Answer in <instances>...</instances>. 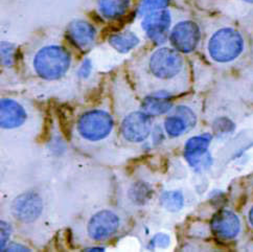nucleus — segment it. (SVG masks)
<instances>
[{"label": "nucleus", "instance_id": "obj_4", "mask_svg": "<svg viewBox=\"0 0 253 252\" xmlns=\"http://www.w3.org/2000/svg\"><path fill=\"white\" fill-rule=\"evenodd\" d=\"M184 66L183 59L170 48H160L150 58L149 68L151 74L159 80H171L179 76Z\"/></svg>", "mask_w": 253, "mask_h": 252}, {"label": "nucleus", "instance_id": "obj_20", "mask_svg": "<svg viewBox=\"0 0 253 252\" xmlns=\"http://www.w3.org/2000/svg\"><path fill=\"white\" fill-rule=\"evenodd\" d=\"M15 48L12 44L7 42L1 43V61L5 66H11L14 63Z\"/></svg>", "mask_w": 253, "mask_h": 252}, {"label": "nucleus", "instance_id": "obj_21", "mask_svg": "<svg viewBox=\"0 0 253 252\" xmlns=\"http://www.w3.org/2000/svg\"><path fill=\"white\" fill-rule=\"evenodd\" d=\"M170 243V239L168 235L165 233H159V235L155 236L150 242L148 248L150 250H154L156 248H167Z\"/></svg>", "mask_w": 253, "mask_h": 252}, {"label": "nucleus", "instance_id": "obj_16", "mask_svg": "<svg viewBox=\"0 0 253 252\" xmlns=\"http://www.w3.org/2000/svg\"><path fill=\"white\" fill-rule=\"evenodd\" d=\"M98 10L108 19H115L128 10L130 0H97Z\"/></svg>", "mask_w": 253, "mask_h": 252}, {"label": "nucleus", "instance_id": "obj_25", "mask_svg": "<svg viewBox=\"0 0 253 252\" xmlns=\"http://www.w3.org/2000/svg\"><path fill=\"white\" fill-rule=\"evenodd\" d=\"M249 220H250V223H251V225L253 226V209L250 210V212H249Z\"/></svg>", "mask_w": 253, "mask_h": 252}, {"label": "nucleus", "instance_id": "obj_2", "mask_svg": "<svg viewBox=\"0 0 253 252\" xmlns=\"http://www.w3.org/2000/svg\"><path fill=\"white\" fill-rule=\"evenodd\" d=\"M243 48L242 36L232 29H222L214 33L209 43L211 59L220 63H227L237 59Z\"/></svg>", "mask_w": 253, "mask_h": 252}, {"label": "nucleus", "instance_id": "obj_1", "mask_svg": "<svg viewBox=\"0 0 253 252\" xmlns=\"http://www.w3.org/2000/svg\"><path fill=\"white\" fill-rule=\"evenodd\" d=\"M70 62V56L65 48L58 45H48L36 53L33 65L40 78L58 80L67 73Z\"/></svg>", "mask_w": 253, "mask_h": 252}, {"label": "nucleus", "instance_id": "obj_11", "mask_svg": "<svg viewBox=\"0 0 253 252\" xmlns=\"http://www.w3.org/2000/svg\"><path fill=\"white\" fill-rule=\"evenodd\" d=\"M211 140V136L210 134H203L187 140L184 148V155L192 167H204L206 163H210L211 158L207 153V149L210 147Z\"/></svg>", "mask_w": 253, "mask_h": 252}, {"label": "nucleus", "instance_id": "obj_19", "mask_svg": "<svg viewBox=\"0 0 253 252\" xmlns=\"http://www.w3.org/2000/svg\"><path fill=\"white\" fill-rule=\"evenodd\" d=\"M169 0H142L140 5V15L150 13L151 11H156L158 8H164L168 5Z\"/></svg>", "mask_w": 253, "mask_h": 252}, {"label": "nucleus", "instance_id": "obj_8", "mask_svg": "<svg viewBox=\"0 0 253 252\" xmlns=\"http://www.w3.org/2000/svg\"><path fill=\"white\" fill-rule=\"evenodd\" d=\"M170 26V14L167 10L150 12L142 21V28L156 44L165 43Z\"/></svg>", "mask_w": 253, "mask_h": 252}, {"label": "nucleus", "instance_id": "obj_26", "mask_svg": "<svg viewBox=\"0 0 253 252\" xmlns=\"http://www.w3.org/2000/svg\"><path fill=\"white\" fill-rule=\"evenodd\" d=\"M244 1H246L248 3H253V0H244Z\"/></svg>", "mask_w": 253, "mask_h": 252}, {"label": "nucleus", "instance_id": "obj_22", "mask_svg": "<svg viewBox=\"0 0 253 252\" xmlns=\"http://www.w3.org/2000/svg\"><path fill=\"white\" fill-rule=\"evenodd\" d=\"M90 71H91V62L89 60H85L82 67L79 70V75L82 78H87L90 74Z\"/></svg>", "mask_w": 253, "mask_h": 252}, {"label": "nucleus", "instance_id": "obj_13", "mask_svg": "<svg viewBox=\"0 0 253 252\" xmlns=\"http://www.w3.org/2000/svg\"><path fill=\"white\" fill-rule=\"evenodd\" d=\"M42 210V203L38 196L25 194L15 200L13 211L18 220L24 222L34 221Z\"/></svg>", "mask_w": 253, "mask_h": 252}, {"label": "nucleus", "instance_id": "obj_5", "mask_svg": "<svg viewBox=\"0 0 253 252\" xmlns=\"http://www.w3.org/2000/svg\"><path fill=\"white\" fill-rule=\"evenodd\" d=\"M121 220L112 210L97 211L90 218L87 225L88 236L93 241H104L111 238L119 231Z\"/></svg>", "mask_w": 253, "mask_h": 252}, {"label": "nucleus", "instance_id": "obj_12", "mask_svg": "<svg viewBox=\"0 0 253 252\" xmlns=\"http://www.w3.org/2000/svg\"><path fill=\"white\" fill-rule=\"evenodd\" d=\"M0 116H1V127L3 129H15L20 127L25 122L28 114L24 108L11 98H2L0 104Z\"/></svg>", "mask_w": 253, "mask_h": 252}, {"label": "nucleus", "instance_id": "obj_17", "mask_svg": "<svg viewBox=\"0 0 253 252\" xmlns=\"http://www.w3.org/2000/svg\"><path fill=\"white\" fill-rule=\"evenodd\" d=\"M109 43L117 51L128 52L139 43V39L137 38V36L133 34L132 32L126 31L111 36L109 39Z\"/></svg>", "mask_w": 253, "mask_h": 252}, {"label": "nucleus", "instance_id": "obj_6", "mask_svg": "<svg viewBox=\"0 0 253 252\" xmlns=\"http://www.w3.org/2000/svg\"><path fill=\"white\" fill-rule=\"evenodd\" d=\"M152 129L150 115L143 111L129 113L123 120L121 132L124 138L133 143H139L146 140Z\"/></svg>", "mask_w": 253, "mask_h": 252}, {"label": "nucleus", "instance_id": "obj_3", "mask_svg": "<svg viewBox=\"0 0 253 252\" xmlns=\"http://www.w3.org/2000/svg\"><path fill=\"white\" fill-rule=\"evenodd\" d=\"M114 127L112 116L104 110L87 111L78 121L77 130L88 141H101L109 136Z\"/></svg>", "mask_w": 253, "mask_h": 252}, {"label": "nucleus", "instance_id": "obj_7", "mask_svg": "<svg viewBox=\"0 0 253 252\" xmlns=\"http://www.w3.org/2000/svg\"><path fill=\"white\" fill-rule=\"evenodd\" d=\"M169 40L177 50L191 52L197 47L200 40V31L193 21L179 22L171 31Z\"/></svg>", "mask_w": 253, "mask_h": 252}, {"label": "nucleus", "instance_id": "obj_15", "mask_svg": "<svg viewBox=\"0 0 253 252\" xmlns=\"http://www.w3.org/2000/svg\"><path fill=\"white\" fill-rule=\"evenodd\" d=\"M171 101L167 95L154 94L144 98L142 102V111L151 115H162L171 109Z\"/></svg>", "mask_w": 253, "mask_h": 252}, {"label": "nucleus", "instance_id": "obj_18", "mask_svg": "<svg viewBox=\"0 0 253 252\" xmlns=\"http://www.w3.org/2000/svg\"><path fill=\"white\" fill-rule=\"evenodd\" d=\"M160 201L161 205L164 206L166 210L169 211H178L183 208L184 198L183 195L178 191L166 192L162 194Z\"/></svg>", "mask_w": 253, "mask_h": 252}, {"label": "nucleus", "instance_id": "obj_23", "mask_svg": "<svg viewBox=\"0 0 253 252\" xmlns=\"http://www.w3.org/2000/svg\"><path fill=\"white\" fill-rule=\"evenodd\" d=\"M2 238H1V243H2V246H1V249L3 250V246L5 245V242L8 238V235L7 233H10V228H8V225L6 223H3L2 222Z\"/></svg>", "mask_w": 253, "mask_h": 252}, {"label": "nucleus", "instance_id": "obj_10", "mask_svg": "<svg viewBox=\"0 0 253 252\" xmlns=\"http://www.w3.org/2000/svg\"><path fill=\"white\" fill-rule=\"evenodd\" d=\"M211 227L215 237L223 240H231L239 235L241 223L236 213L223 210L213 215Z\"/></svg>", "mask_w": 253, "mask_h": 252}, {"label": "nucleus", "instance_id": "obj_14", "mask_svg": "<svg viewBox=\"0 0 253 252\" xmlns=\"http://www.w3.org/2000/svg\"><path fill=\"white\" fill-rule=\"evenodd\" d=\"M95 34L93 26L84 20H75L68 26L69 39L81 49H86L92 44Z\"/></svg>", "mask_w": 253, "mask_h": 252}, {"label": "nucleus", "instance_id": "obj_9", "mask_svg": "<svg viewBox=\"0 0 253 252\" xmlns=\"http://www.w3.org/2000/svg\"><path fill=\"white\" fill-rule=\"evenodd\" d=\"M197 123L195 112L186 106H180L173 115H169L165 121V129L169 137H179L191 130Z\"/></svg>", "mask_w": 253, "mask_h": 252}, {"label": "nucleus", "instance_id": "obj_24", "mask_svg": "<svg viewBox=\"0 0 253 252\" xmlns=\"http://www.w3.org/2000/svg\"><path fill=\"white\" fill-rule=\"evenodd\" d=\"M6 250H7V251H10V250H12V251H14V250H24V251H26L28 249H26L25 247H22V246H16V247L11 246L10 248H7Z\"/></svg>", "mask_w": 253, "mask_h": 252}]
</instances>
